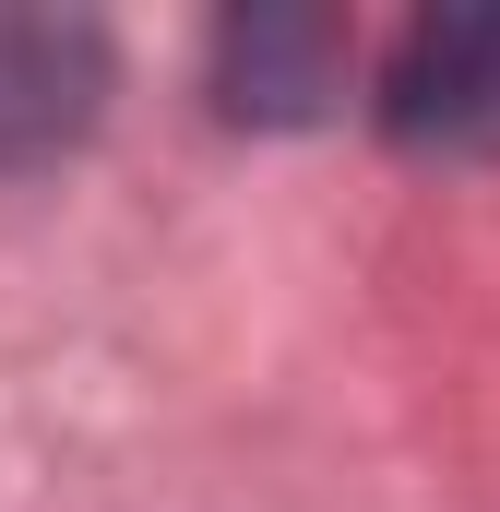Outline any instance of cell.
I'll use <instances>...</instances> for the list:
<instances>
[{"label":"cell","mask_w":500,"mask_h":512,"mask_svg":"<svg viewBox=\"0 0 500 512\" xmlns=\"http://www.w3.org/2000/svg\"><path fill=\"white\" fill-rule=\"evenodd\" d=\"M381 120L405 143H441V155H489L500 143V12H429L393 48Z\"/></svg>","instance_id":"obj_1"},{"label":"cell","mask_w":500,"mask_h":512,"mask_svg":"<svg viewBox=\"0 0 500 512\" xmlns=\"http://www.w3.org/2000/svg\"><path fill=\"white\" fill-rule=\"evenodd\" d=\"M346 72V24L334 12H250L227 24V108L239 120H310Z\"/></svg>","instance_id":"obj_3"},{"label":"cell","mask_w":500,"mask_h":512,"mask_svg":"<svg viewBox=\"0 0 500 512\" xmlns=\"http://www.w3.org/2000/svg\"><path fill=\"white\" fill-rule=\"evenodd\" d=\"M96 96H108V48H96V24L0 12V167L60 155L72 131L96 120Z\"/></svg>","instance_id":"obj_2"}]
</instances>
